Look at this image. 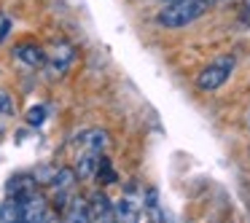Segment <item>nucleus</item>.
Here are the masks:
<instances>
[{"mask_svg":"<svg viewBox=\"0 0 250 223\" xmlns=\"http://www.w3.org/2000/svg\"><path fill=\"white\" fill-rule=\"evenodd\" d=\"M207 0H178V3H167L162 11L156 14V22L167 30H178L186 24L196 22L202 14H207Z\"/></svg>","mask_w":250,"mask_h":223,"instance_id":"obj_1","label":"nucleus"},{"mask_svg":"<svg viewBox=\"0 0 250 223\" xmlns=\"http://www.w3.org/2000/svg\"><path fill=\"white\" fill-rule=\"evenodd\" d=\"M231 73H234V57H221V60L210 62L207 67H202L196 73V89L199 92H215L229 81Z\"/></svg>","mask_w":250,"mask_h":223,"instance_id":"obj_2","label":"nucleus"},{"mask_svg":"<svg viewBox=\"0 0 250 223\" xmlns=\"http://www.w3.org/2000/svg\"><path fill=\"white\" fill-rule=\"evenodd\" d=\"M49 188H51V196H54V204L57 207H65V202L73 196V188H76V169L62 167L60 172L51 178Z\"/></svg>","mask_w":250,"mask_h":223,"instance_id":"obj_3","label":"nucleus"},{"mask_svg":"<svg viewBox=\"0 0 250 223\" xmlns=\"http://www.w3.org/2000/svg\"><path fill=\"white\" fill-rule=\"evenodd\" d=\"M89 221H113V202L103 191L89 199Z\"/></svg>","mask_w":250,"mask_h":223,"instance_id":"obj_4","label":"nucleus"},{"mask_svg":"<svg viewBox=\"0 0 250 223\" xmlns=\"http://www.w3.org/2000/svg\"><path fill=\"white\" fill-rule=\"evenodd\" d=\"M70 62H73V46L70 43H57L49 51V65L54 70V76H62L70 67Z\"/></svg>","mask_w":250,"mask_h":223,"instance_id":"obj_5","label":"nucleus"},{"mask_svg":"<svg viewBox=\"0 0 250 223\" xmlns=\"http://www.w3.org/2000/svg\"><path fill=\"white\" fill-rule=\"evenodd\" d=\"M17 60H22V62H27L30 67H35V65H43L46 62V51L41 49V46H35V43H22V46H17Z\"/></svg>","mask_w":250,"mask_h":223,"instance_id":"obj_6","label":"nucleus"},{"mask_svg":"<svg viewBox=\"0 0 250 223\" xmlns=\"http://www.w3.org/2000/svg\"><path fill=\"white\" fill-rule=\"evenodd\" d=\"M65 218L67 221H89V202L81 196H70L65 202Z\"/></svg>","mask_w":250,"mask_h":223,"instance_id":"obj_7","label":"nucleus"},{"mask_svg":"<svg viewBox=\"0 0 250 223\" xmlns=\"http://www.w3.org/2000/svg\"><path fill=\"white\" fill-rule=\"evenodd\" d=\"M81 142H83V148H86V151L100 153L105 145H108V135H105V132H100V129H92V132H86V135L81 137Z\"/></svg>","mask_w":250,"mask_h":223,"instance_id":"obj_8","label":"nucleus"},{"mask_svg":"<svg viewBox=\"0 0 250 223\" xmlns=\"http://www.w3.org/2000/svg\"><path fill=\"white\" fill-rule=\"evenodd\" d=\"M43 119H46V108H43V105H35V108L27 110V124L41 126V124H43Z\"/></svg>","mask_w":250,"mask_h":223,"instance_id":"obj_9","label":"nucleus"},{"mask_svg":"<svg viewBox=\"0 0 250 223\" xmlns=\"http://www.w3.org/2000/svg\"><path fill=\"white\" fill-rule=\"evenodd\" d=\"M11 113H14L11 97H8V92H3V89H0V116H3V119H8Z\"/></svg>","mask_w":250,"mask_h":223,"instance_id":"obj_10","label":"nucleus"},{"mask_svg":"<svg viewBox=\"0 0 250 223\" xmlns=\"http://www.w3.org/2000/svg\"><path fill=\"white\" fill-rule=\"evenodd\" d=\"M8 30H11V22H8L3 14H0V43L6 41V35H8Z\"/></svg>","mask_w":250,"mask_h":223,"instance_id":"obj_11","label":"nucleus"},{"mask_svg":"<svg viewBox=\"0 0 250 223\" xmlns=\"http://www.w3.org/2000/svg\"><path fill=\"white\" fill-rule=\"evenodd\" d=\"M159 3H164V6H167V3H178V0H159Z\"/></svg>","mask_w":250,"mask_h":223,"instance_id":"obj_12","label":"nucleus"},{"mask_svg":"<svg viewBox=\"0 0 250 223\" xmlns=\"http://www.w3.org/2000/svg\"><path fill=\"white\" fill-rule=\"evenodd\" d=\"M248 124H250V116H248Z\"/></svg>","mask_w":250,"mask_h":223,"instance_id":"obj_13","label":"nucleus"}]
</instances>
